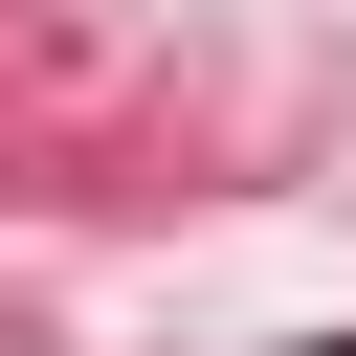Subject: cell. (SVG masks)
<instances>
[{"label":"cell","mask_w":356,"mask_h":356,"mask_svg":"<svg viewBox=\"0 0 356 356\" xmlns=\"http://www.w3.org/2000/svg\"><path fill=\"white\" fill-rule=\"evenodd\" d=\"M312 356H356V334H312Z\"/></svg>","instance_id":"cell-1"}]
</instances>
